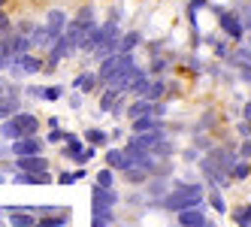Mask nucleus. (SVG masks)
<instances>
[{
    "label": "nucleus",
    "instance_id": "23",
    "mask_svg": "<svg viewBox=\"0 0 251 227\" xmlns=\"http://www.w3.org/2000/svg\"><path fill=\"white\" fill-rule=\"evenodd\" d=\"M230 218H233V224H236V227H251V203L230 209Z\"/></svg>",
    "mask_w": 251,
    "mask_h": 227
},
{
    "label": "nucleus",
    "instance_id": "9",
    "mask_svg": "<svg viewBox=\"0 0 251 227\" xmlns=\"http://www.w3.org/2000/svg\"><path fill=\"white\" fill-rule=\"evenodd\" d=\"M85 149H88V143L82 136H76V133H70V139L61 146V154L67 161H76V164H88V158H85Z\"/></svg>",
    "mask_w": 251,
    "mask_h": 227
},
{
    "label": "nucleus",
    "instance_id": "26",
    "mask_svg": "<svg viewBox=\"0 0 251 227\" xmlns=\"http://www.w3.org/2000/svg\"><path fill=\"white\" fill-rule=\"evenodd\" d=\"M167 70H170V58H151V64H149L146 73H149L151 79H164Z\"/></svg>",
    "mask_w": 251,
    "mask_h": 227
},
{
    "label": "nucleus",
    "instance_id": "37",
    "mask_svg": "<svg viewBox=\"0 0 251 227\" xmlns=\"http://www.w3.org/2000/svg\"><path fill=\"white\" fill-rule=\"evenodd\" d=\"M6 3H9V0H0V9H6Z\"/></svg>",
    "mask_w": 251,
    "mask_h": 227
},
{
    "label": "nucleus",
    "instance_id": "1",
    "mask_svg": "<svg viewBox=\"0 0 251 227\" xmlns=\"http://www.w3.org/2000/svg\"><path fill=\"white\" fill-rule=\"evenodd\" d=\"M197 206H206V188L200 182H178L160 200V209H167V212H182V209H197Z\"/></svg>",
    "mask_w": 251,
    "mask_h": 227
},
{
    "label": "nucleus",
    "instance_id": "22",
    "mask_svg": "<svg viewBox=\"0 0 251 227\" xmlns=\"http://www.w3.org/2000/svg\"><path fill=\"white\" fill-rule=\"evenodd\" d=\"M124 179H127V185H146L151 179V173L146 167H127L124 170Z\"/></svg>",
    "mask_w": 251,
    "mask_h": 227
},
{
    "label": "nucleus",
    "instance_id": "28",
    "mask_svg": "<svg viewBox=\"0 0 251 227\" xmlns=\"http://www.w3.org/2000/svg\"><path fill=\"white\" fill-rule=\"evenodd\" d=\"M64 97V85H43V100L46 103H58Z\"/></svg>",
    "mask_w": 251,
    "mask_h": 227
},
{
    "label": "nucleus",
    "instance_id": "24",
    "mask_svg": "<svg viewBox=\"0 0 251 227\" xmlns=\"http://www.w3.org/2000/svg\"><path fill=\"white\" fill-rule=\"evenodd\" d=\"M70 224V212L64 209L61 215H43V218H37V227H67Z\"/></svg>",
    "mask_w": 251,
    "mask_h": 227
},
{
    "label": "nucleus",
    "instance_id": "3",
    "mask_svg": "<svg viewBox=\"0 0 251 227\" xmlns=\"http://www.w3.org/2000/svg\"><path fill=\"white\" fill-rule=\"evenodd\" d=\"M212 9H215V15H218V27H221L224 37H227L233 46L245 43L248 30H245V25H242V19H239V12H236V9H224V6H212Z\"/></svg>",
    "mask_w": 251,
    "mask_h": 227
},
{
    "label": "nucleus",
    "instance_id": "7",
    "mask_svg": "<svg viewBox=\"0 0 251 227\" xmlns=\"http://www.w3.org/2000/svg\"><path fill=\"white\" fill-rule=\"evenodd\" d=\"M43 149H46V139H40V136H22V139H15V143H9V154H12V158L43 154Z\"/></svg>",
    "mask_w": 251,
    "mask_h": 227
},
{
    "label": "nucleus",
    "instance_id": "27",
    "mask_svg": "<svg viewBox=\"0 0 251 227\" xmlns=\"http://www.w3.org/2000/svg\"><path fill=\"white\" fill-rule=\"evenodd\" d=\"M230 179H233V182H245V179H251V161H236V164H233Z\"/></svg>",
    "mask_w": 251,
    "mask_h": 227
},
{
    "label": "nucleus",
    "instance_id": "6",
    "mask_svg": "<svg viewBox=\"0 0 251 227\" xmlns=\"http://www.w3.org/2000/svg\"><path fill=\"white\" fill-rule=\"evenodd\" d=\"M67 25H70V19H67V12H64L61 6H58V9H49V12H46V22H43V27H46V37H49V43H55L58 37H64Z\"/></svg>",
    "mask_w": 251,
    "mask_h": 227
},
{
    "label": "nucleus",
    "instance_id": "12",
    "mask_svg": "<svg viewBox=\"0 0 251 227\" xmlns=\"http://www.w3.org/2000/svg\"><path fill=\"white\" fill-rule=\"evenodd\" d=\"M130 130L133 133H149V130H167V121L157 118V115H142L136 121H130Z\"/></svg>",
    "mask_w": 251,
    "mask_h": 227
},
{
    "label": "nucleus",
    "instance_id": "15",
    "mask_svg": "<svg viewBox=\"0 0 251 227\" xmlns=\"http://www.w3.org/2000/svg\"><path fill=\"white\" fill-rule=\"evenodd\" d=\"M167 194H170V188H167L164 179H149V182H146V197H149L151 203L160 206V200H164Z\"/></svg>",
    "mask_w": 251,
    "mask_h": 227
},
{
    "label": "nucleus",
    "instance_id": "16",
    "mask_svg": "<svg viewBox=\"0 0 251 227\" xmlns=\"http://www.w3.org/2000/svg\"><path fill=\"white\" fill-rule=\"evenodd\" d=\"M151 112H154V103L146 100V97H133V103L127 106V118H130V121H136V118H142V115H151Z\"/></svg>",
    "mask_w": 251,
    "mask_h": 227
},
{
    "label": "nucleus",
    "instance_id": "19",
    "mask_svg": "<svg viewBox=\"0 0 251 227\" xmlns=\"http://www.w3.org/2000/svg\"><path fill=\"white\" fill-rule=\"evenodd\" d=\"M124 97L121 88H115V85H106V91L100 94V112H112L115 109V103Z\"/></svg>",
    "mask_w": 251,
    "mask_h": 227
},
{
    "label": "nucleus",
    "instance_id": "10",
    "mask_svg": "<svg viewBox=\"0 0 251 227\" xmlns=\"http://www.w3.org/2000/svg\"><path fill=\"white\" fill-rule=\"evenodd\" d=\"M15 173H49L51 161L43 158V154H30V158H15Z\"/></svg>",
    "mask_w": 251,
    "mask_h": 227
},
{
    "label": "nucleus",
    "instance_id": "33",
    "mask_svg": "<svg viewBox=\"0 0 251 227\" xmlns=\"http://www.w3.org/2000/svg\"><path fill=\"white\" fill-rule=\"evenodd\" d=\"M236 133H239V139H248V136H251V121L242 118L239 125H236Z\"/></svg>",
    "mask_w": 251,
    "mask_h": 227
},
{
    "label": "nucleus",
    "instance_id": "39",
    "mask_svg": "<svg viewBox=\"0 0 251 227\" xmlns=\"http://www.w3.org/2000/svg\"><path fill=\"white\" fill-rule=\"evenodd\" d=\"M203 227H215V224H212V221H206V224H203Z\"/></svg>",
    "mask_w": 251,
    "mask_h": 227
},
{
    "label": "nucleus",
    "instance_id": "14",
    "mask_svg": "<svg viewBox=\"0 0 251 227\" xmlns=\"http://www.w3.org/2000/svg\"><path fill=\"white\" fill-rule=\"evenodd\" d=\"M97 85H100V79H97L94 70H88V73H79V76L73 79V88H76V91H82V97H85V94H91Z\"/></svg>",
    "mask_w": 251,
    "mask_h": 227
},
{
    "label": "nucleus",
    "instance_id": "31",
    "mask_svg": "<svg viewBox=\"0 0 251 227\" xmlns=\"http://www.w3.org/2000/svg\"><path fill=\"white\" fill-rule=\"evenodd\" d=\"M112 182H115V170H109V167L97 170V185H103V188H112Z\"/></svg>",
    "mask_w": 251,
    "mask_h": 227
},
{
    "label": "nucleus",
    "instance_id": "8",
    "mask_svg": "<svg viewBox=\"0 0 251 227\" xmlns=\"http://www.w3.org/2000/svg\"><path fill=\"white\" fill-rule=\"evenodd\" d=\"M91 203H94V212H112L115 203H118V191H115V188L94 185V191H91Z\"/></svg>",
    "mask_w": 251,
    "mask_h": 227
},
{
    "label": "nucleus",
    "instance_id": "4",
    "mask_svg": "<svg viewBox=\"0 0 251 227\" xmlns=\"http://www.w3.org/2000/svg\"><path fill=\"white\" fill-rule=\"evenodd\" d=\"M22 88L15 82H6V79H0V121H6L12 115H19L22 112Z\"/></svg>",
    "mask_w": 251,
    "mask_h": 227
},
{
    "label": "nucleus",
    "instance_id": "21",
    "mask_svg": "<svg viewBox=\"0 0 251 227\" xmlns=\"http://www.w3.org/2000/svg\"><path fill=\"white\" fill-rule=\"evenodd\" d=\"M82 139H85L88 146H97V149H106V146H109V133L100 130V127H88V130L82 133Z\"/></svg>",
    "mask_w": 251,
    "mask_h": 227
},
{
    "label": "nucleus",
    "instance_id": "13",
    "mask_svg": "<svg viewBox=\"0 0 251 227\" xmlns=\"http://www.w3.org/2000/svg\"><path fill=\"white\" fill-rule=\"evenodd\" d=\"M106 167L115 170V173H124V170L130 167L127 151H124V149H106Z\"/></svg>",
    "mask_w": 251,
    "mask_h": 227
},
{
    "label": "nucleus",
    "instance_id": "36",
    "mask_svg": "<svg viewBox=\"0 0 251 227\" xmlns=\"http://www.w3.org/2000/svg\"><path fill=\"white\" fill-rule=\"evenodd\" d=\"M239 118H245V121H251V100L242 106V112H239Z\"/></svg>",
    "mask_w": 251,
    "mask_h": 227
},
{
    "label": "nucleus",
    "instance_id": "34",
    "mask_svg": "<svg viewBox=\"0 0 251 227\" xmlns=\"http://www.w3.org/2000/svg\"><path fill=\"white\" fill-rule=\"evenodd\" d=\"M9 64H12V58H9V51L0 46V73H3V70H9Z\"/></svg>",
    "mask_w": 251,
    "mask_h": 227
},
{
    "label": "nucleus",
    "instance_id": "35",
    "mask_svg": "<svg viewBox=\"0 0 251 227\" xmlns=\"http://www.w3.org/2000/svg\"><path fill=\"white\" fill-rule=\"evenodd\" d=\"M25 94H27V97H40V100H43V85H27Z\"/></svg>",
    "mask_w": 251,
    "mask_h": 227
},
{
    "label": "nucleus",
    "instance_id": "11",
    "mask_svg": "<svg viewBox=\"0 0 251 227\" xmlns=\"http://www.w3.org/2000/svg\"><path fill=\"white\" fill-rule=\"evenodd\" d=\"M176 221L178 227H203L209 218H206V206H197V209H182L176 212Z\"/></svg>",
    "mask_w": 251,
    "mask_h": 227
},
{
    "label": "nucleus",
    "instance_id": "25",
    "mask_svg": "<svg viewBox=\"0 0 251 227\" xmlns=\"http://www.w3.org/2000/svg\"><path fill=\"white\" fill-rule=\"evenodd\" d=\"M164 97H167V82H164V79H151L149 91H146V100L157 103V100H164Z\"/></svg>",
    "mask_w": 251,
    "mask_h": 227
},
{
    "label": "nucleus",
    "instance_id": "38",
    "mask_svg": "<svg viewBox=\"0 0 251 227\" xmlns=\"http://www.w3.org/2000/svg\"><path fill=\"white\" fill-rule=\"evenodd\" d=\"M0 215H6V206H0Z\"/></svg>",
    "mask_w": 251,
    "mask_h": 227
},
{
    "label": "nucleus",
    "instance_id": "20",
    "mask_svg": "<svg viewBox=\"0 0 251 227\" xmlns=\"http://www.w3.org/2000/svg\"><path fill=\"white\" fill-rule=\"evenodd\" d=\"M12 182L15 185H49L51 182V173H15Z\"/></svg>",
    "mask_w": 251,
    "mask_h": 227
},
{
    "label": "nucleus",
    "instance_id": "30",
    "mask_svg": "<svg viewBox=\"0 0 251 227\" xmlns=\"http://www.w3.org/2000/svg\"><path fill=\"white\" fill-rule=\"evenodd\" d=\"M212 49H215V55H218L221 61H227L230 58V51H233V43L224 37V40H212Z\"/></svg>",
    "mask_w": 251,
    "mask_h": 227
},
{
    "label": "nucleus",
    "instance_id": "17",
    "mask_svg": "<svg viewBox=\"0 0 251 227\" xmlns=\"http://www.w3.org/2000/svg\"><path fill=\"white\" fill-rule=\"evenodd\" d=\"M136 46H142V33H139V30L121 33V40H118V55H133Z\"/></svg>",
    "mask_w": 251,
    "mask_h": 227
},
{
    "label": "nucleus",
    "instance_id": "5",
    "mask_svg": "<svg viewBox=\"0 0 251 227\" xmlns=\"http://www.w3.org/2000/svg\"><path fill=\"white\" fill-rule=\"evenodd\" d=\"M43 67H46V58H40L37 51H27V55H22V58H12L9 76H15V79H22V76H37V73H43Z\"/></svg>",
    "mask_w": 251,
    "mask_h": 227
},
{
    "label": "nucleus",
    "instance_id": "18",
    "mask_svg": "<svg viewBox=\"0 0 251 227\" xmlns=\"http://www.w3.org/2000/svg\"><path fill=\"white\" fill-rule=\"evenodd\" d=\"M206 206H212L218 215H227V200H224V191L221 188H206Z\"/></svg>",
    "mask_w": 251,
    "mask_h": 227
},
{
    "label": "nucleus",
    "instance_id": "32",
    "mask_svg": "<svg viewBox=\"0 0 251 227\" xmlns=\"http://www.w3.org/2000/svg\"><path fill=\"white\" fill-rule=\"evenodd\" d=\"M79 179H85V167H79V170H73V173H61V176H58L61 185H73V182H79Z\"/></svg>",
    "mask_w": 251,
    "mask_h": 227
},
{
    "label": "nucleus",
    "instance_id": "2",
    "mask_svg": "<svg viewBox=\"0 0 251 227\" xmlns=\"http://www.w3.org/2000/svg\"><path fill=\"white\" fill-rule=\"evenodd\" d=\"M37 127H40V118L33 112H19L6 121H0V139L15 143V139H22V136H37Z\"/></svg>",
    "mask_w": 251,
    "mask_h": 227
},
{
    "label": "nucleus",
    "instance_id": "29",
    "mask_svg": "<svg viewBox=\"0 0 251 227\" xmlns=\"http://www.w3.org/2000/svg\"><path fill=\"white\" fill-rule=\"evenodd\" d=\"M67 139H70V130H64V127H51L49 136H46V143H49V146H64Z\"/></svg>",
    "mask_w": 251,
    "mask_h": 227
}]
</instances>
